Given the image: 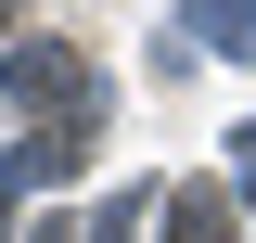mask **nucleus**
Masks as SVG:
<instances>
[{
    "instance_id": "obj_2",
    "label": "nucleus",
    "mask_w": 256,
    "mask_h": 243,
    "mask_svg": "<svg viewBox=\"0 0 256 243\" xmlns=\"http://www.w3.org/2000/svg\"><path fill=\"white\" fill-rule=\"evenodd\" d=\"M166 243H230V192H166Z\"/></svg>"
},
{
    "instance_id": "obj_3",
    "label": "nucleus",
    "mask_w": 256,
    "mask_h": 243,
    "mask_svg": "<svg viewBox=\"0 0 256 243\" xmlns=\"http://www.w3.org/2000/svg\"><path fill=\"white\" fill-rule=\"evenodd\" d=\"M13 13H26V0H0V26H13Z\"/></svg>"
},
{
    "instance_id": "obj_1",
    "label": "nucleus",
    "mask_w": 256,
    "mask_h": 243,
    "mask_svg": "<svg viewBox=\"0 0 256 243\" xmlns=\"http://www.w3.org/2000/svg\"><path fill=\"white\" fill-rule=\"evenodd\" d=\"M0 90L26 102V116H90V77H77V52H13V77H0Z\"/></svg>"
}]
</instances>
